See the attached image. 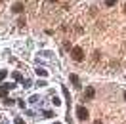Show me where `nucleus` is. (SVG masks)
I'll list each match as a JSON object with an SVG mask.
<instances>
[{
	"label": "nucleus",
	"instance_id": "nucleus-1",
	"mask_svg": "<svg viewBox=\"0 0 126 124\" xmlns=\"http://www.w3.org/2000/svg\"><path fill=\"white\" fill-rule=\"evenodd\" d=\"M71 55H73V59H75V61H82V59H84V50L79 48V46H75L71 50Z\"/></svg>",
	"mask_w": 126,
	"mask_h": 124
},
{
	"label": "nucleus",
	"instance_id": "nucleus-2",
	"mask_svg": "<svg viewBox=\"0 0 126 124\" xmlns=\"http://www.w3.org/2000/svg\"><path fill=\"white\" fill-rule=\"evenodd\" d=\"M77 116H79L80 120H86V118H88V111H86V107H82V105H80V107H77Z\"/></svg>",
	"mask_w": 126,
	"mask_h": 124
},
{
	"label": "nucleus",
	"instance_id": "nucleus-3",
	"mask_svg": "<svg viewBox=\"0 0 126 124\" xmlns=\"http://www.w3.org/2000/svg\"><path fill=\"white\" fill-rule=\"evenodd\" d=\"M23 8H25V6L21 4V2H16V4H14V8H12V10H14V14H21V12H23Z\"/></svg>",
	"mask_w": 126,
	"mask_h": 124
},
{
	"label": "nucleus",
	"instance_id": "nucleus-4",
	"mask_svg": "<svg viewBox=\"0 0 126 124\" xmlns=\"http://www.w3.org/2000/svg\"><path fill=\"white\" fill-rule=\"evenodd\" d=\"M12 88H14V84H2V86H0V92L6 93L8 90H12Z\"/></svg>",
	"mask_w": 126,
	"mask_h": 124
},
{
	"label": "nucleus",
	"instance_id": "nucleus-5",
	"mask_svg": "<svg viewBox=\"0 0 126 124\" xmlns=\"http://www.w3.org/2000/svg\"><path fill=\"white\" fill-rule=\"evenodd\" d=\"M71 82H73L75 86H77V88L80 86V82H79V77H77V75H71Z\"/></svg>",
	"mask_w": 126,
	"mask_h": 124
},
{
	"label": "nucleus",
	"instance_id": "nucleus-6",
	"mask_svg": "<svg viewBox=\"0 0 126 124\" xmlns=\"http://www.w3.org/2000/svg\"><path fill=\"white\" fill-rule=\"evenodd\" d=\"M86 97H94V88H86Z\"/></svg>",
	"mask_w": 126,
	"mask_h": 124
},
{
	"label": "nucleus",
	"instance_id": "nucleus-7",
	"mask_svg": "<svg viewBox=\"0 0 126 124\" xmlns=\"http://www.w3.org/2000/svg\"><path fill=\"white\" fill-rule=\"evenodd\" d=\"M36 75H38V77H46V71L44 69H36Z\"/></svg>",
	"mask_w": 126,
	"mask_h": 124
},
{
	"label": "nucleus",
	"instance_id": "nucleus-8",
	"mask_svg": "<svg viewBox=\"0 0 126 124\" xmlns=\"http://www.w3.org/2000/svg\"><path fill=\"white\" fill-rule=\"evenodd\" d=\"M14 78H16L17 82H23V78H21V75H19V73H14Z\"/></svg>",
	"mask_w": 126,
	"mask_h": 124
},
{
	"label": "nucleus",
	"instance_id": "nucleus-9",
	"mask_svg": "<svg viewBox=\"0 0 126 124\" xmlns=\"http://www.w3.org/2000/svg\"><path fill=\"white\" fill-rule=\"evenodd\" d=\"M105 4H107V6H115V4H117V0H105Z\"/></svg>",
	"mask_w": 126,
	"mask_h": 124
},
{
	"label": "nucleus",
	"instance_id": "nucleus-10",
	"mask_svg": "<svg viewBox=\"0 0 126 124\" xmlns=\"http://www.w3.org/2000/svg\"><path fill=\"white\" fill-rule=\"evenodd\" d=\"M4 78H6V71H0V82H2Z\"/></svg>",
	"mask_w": 126,
	"mask_h": 124
},
{
	"label": "nucleus",
	"instance_id": "nucleus-11",
	"mask_svg": "<svg viewBox=\"0 0 126 124\" xmlns=\"http://www.w3.org/2000/svg\"><path fill=\"white\" fill-rule=\"evenodd\" d=\"M16 124H25V122H23V118H19V116H17V118H16Z\"/></svg>",
	"mask_w": 126,
	"mask_h": 124
},
{
	"label": "nucleus",
	"instance_id": "nucleus-12",
	"mask_svg": "<svg viewBox=\"0 0 126 124\" xmlns=\"http://www.w3.org/2000/svg\"><path fill=\"white\" fill-rule=\"evenodd\" d=\"M94 124H101V120H95V122H94Z\"/></svg>",
	"mask_w": 126,
	"mask_h": 124
},
{
	"label": "nucleus",
	"instance_id": "nucleus-13",
	"mask_svg": "<svg viewBox=\"0 0 126 124\" xmlns=\"http://www.w3.org/2000/svg\"><path fill=\"white\" fill-rule=\"evenodd\" d=\"M50 2H57V0H50Z\"/></svg>",
	"mask_w": 126,
	"mask_h": 124
},
{
	"label": "nucleus",
	"instance_id": "nucleus-14",
	"mask_svg": "<svg viewBox=\"0 0 126 124\" xmlns=\"http://www.w3.org/2000/svg\"><path fill=\"white\" fill-rule=\"evenodd\" d=\"M124 14H126V6H124Z\"/></svg>",
	"mask_w": 126,
	"mask_h": 124
},
{
	"label": "nucleus",
	"instance_id": "nucleus-15",
	"mask_svg": "<svg viewBox=\"0 0 126 124\" xmlns=\"http://www.w3.org/2000/svg\"><path fill=\"white\" fill-rule=\"evenodd\" d=\"M124 99H126V92H124Z\"/></svg>",
	"mask_w": 126,
	"mask_h": 124
}]
</instances>
